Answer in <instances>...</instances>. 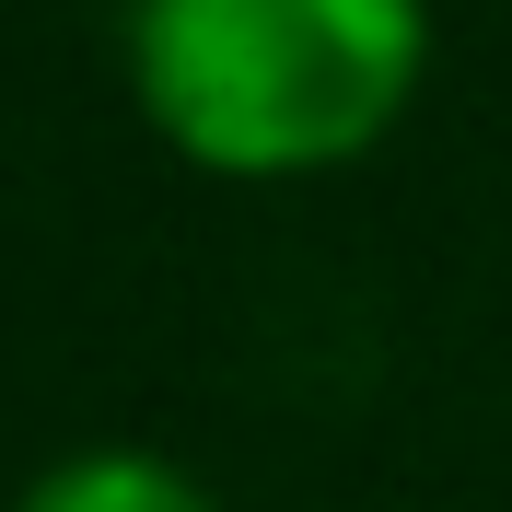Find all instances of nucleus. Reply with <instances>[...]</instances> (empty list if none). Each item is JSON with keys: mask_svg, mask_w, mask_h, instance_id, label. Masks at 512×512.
<instances>
[{"mask_svg": "<svg viewBox=\"0 0 512 512\" xmlns=\"http://www.w3.org/2000/svg\"><path fill=\"white\" fill-rule=\"evenodd\" d=\"M419 0H128V82L175 152L222 175H315L419 94Z\"/></svg>", "mask_w": 512, "mask_h": 512, "instance_id": "obj_1", "label": "nucleus"}, {"mask_svg": "<svg viewBox=\"0 0 512 512\" xmlns=\"http://www.w3.org/2000/svg\"><path fill=\"white\" fill-rule=\"evenodd\" d=\"M12 512H210V489L175 466V454H140V443H105V454H70L24 489Z\"/></svg>", "mask_w": 512, "mask_h": 512, "instance_id": "obj_2", "label": "nucleus"}]
</instances>
